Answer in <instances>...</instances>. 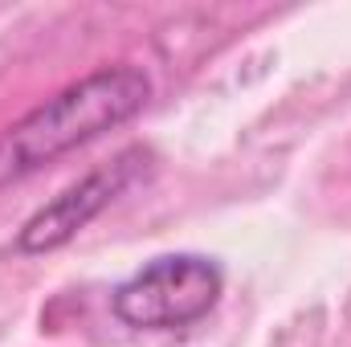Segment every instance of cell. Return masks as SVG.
Masks as SVG:
<instances>
[{
    "label": "cell",
    "mask_w": 351,
    "mask_h": 347,
    "mask_svg": "<svg viewBox=\"0 0 351 347\" xmlns=\"http://www.w3.org/2000/svg\"><path fill=\"white\" fill-rule=\"evenodd\" d=\"M225 294V270L204 254H164L110 290V311L135 331H180L200 323Z\"/></svg>",
    "instance_id": "2"
},
{
    "label": "cell",
    "mask_w": 351,
    "mask_h": 347,
    "mask_svg": "<svg viewBox=\"0 0 351 347\" xmlns=\"http://www.w3.org/2000/svg\"><path fill=\"white\" fill-rule=\"evenodd\" d=\"M147 164H152V152H147V147H127V152H119L110 164L86 172L82 180H74L70 188H62L53 200H45V204L16 229L12 250H16L21 258H41V254H53V250L70 246L94 217H102L139 176L147 172Z\"/></svg>",
    "instance_id": "3"
},
{
    "label": "cell",
    "mask_w": 351,
    "mask_h": 347,
    "mask_svg": "<svg viewBox=\"0 0 351 347\" xmlns=\"http://www.w3.org/2000/svg\"><path fill=\"white\" fill-rule=\"evenodd\" d=\"M147 102L152 78L143 66L119 62L90 70L86 78L62 86L0 131V188L21 184L98 135L131 123Z\"/></svg>",
    "instance_id": "1"
}]
</instances>
